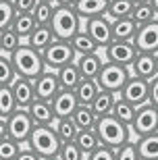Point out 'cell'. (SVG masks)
<instances>
[{
    "label": "cell",
    "mask_w": 158,
    "mask_h": 160,
    "mask_svg": "<svg viewBox=\"0 0 158 160\" xmlns=\"http://www.w3.org/2000/svg\"><path fill=\"white\" fill-rule=\"evenodd\" d=\"M94 131L98 135L100 146H108V148L117 150L121 146H125L127 142H131V129L127 125H123L119 119H115L112 114H106V117H98L94 125Z\"/></svg>",
    "instance_id": "1"
},
{
    "label": "cell",
    "mask_w": 158,
    "mask_h": 160,
    "mask_svg": "<svg viewBox=\"0 0 158 160\" xmlns=\"http://www.w3.org/2000/svg\"><path fill=\"white\" fill-rule=\"evenodd\" d=\"M8 58H11V65H13V69H15V75H17V77L35 79L38 75H42V73L46 71L42 52L29 48L25 42L8 56Z\"/></svg>",
    "instance_id": "2"
},
{
    "label": "cell",
    "mask_w": 158,
    "mask_h": 160,
    "mask_svg": "<svg viewBox=\"0 0 158 160\" xmlns=\"http://www.w3.org/2000/svg\"><path fill=\"white\" fill-rule=\"evenodd\" d=\"M27 148L35 152L42 160L54 158L60 150V139L52 125H38V127H33L29 139H27Z\"/></svg>",
    "instance_id": "3"
},
{
    "label": "cell",
    "mask_w": 158,
    "mask_h": 160,
    "mask_svg": "<svg viewBox=\"0 0 158 160\" xmlns=\"http://www.w3.org/2000/svg\"><path fill=\"white\" fill-rule=\"evenodd\" d=\"M50 29L54 33V40L69 42L77 31H81V19L71 6H54V15L50 19Z\"/></svg>",
    "instance_id": "4"
},
{
    "label": "cell",
    "mask_w": 158,
    "mask_h": 160,
    "mask_svg": "<svg viewBox=\"0 0 158 160\" xmlns=\"http://www.w3.org/2000/svg\"><path fill=\"white\" fill-rule=\"evenodd\" d=\"M129 69L123 65H115V62H108L104 60V65L100 69L98 77H96V83H98L100 89H104V92H110V94H121V89H123L125 81L129 79Z\"/></svg>",
    "instance_id": "5"
},
{
    "label": "cell",
    "mask_w": 158,
    "mask_h": 160,
    "mask_svg": "<svg viewBox=\"0 0 158 160\" xmlns=\"http://www.w3.org/2000/svg\"><path fill=\"white\" fill-rule=\"evenodd\" d=\"M42 58H44V65H46L48 71H59L60 67L69 65V62H75L77 54H75V50L71 48L69 42L54 40L52 44L42 52Z\"/></svg>",
    "instance_id": "6"
},
{
    "label": "cell",
    "mask_w": 158,
    "mask_h": 160,
    "mask_svg": "<svg viewBox=\"0 0 158 160\" xmlns=\"http://www.w3.org/2000/svg\"><path fill=\"white\" fill-rule=\"evenodd\" d=\"M33 127L35 125L27 114V108H17L13 114L6 117V135L11 139H15L17 143H21V146L27 143Z\"/></svg>",
    "instance_id": "7"
},
{
    "label": "cell",
    "mask_w": 158,
    "mask_h": 160,
    "mask_svg": "<svg viewBox=\"0 0 158 160\" xmlns=\"http://www.w3.org/2000/svg\"><path fill=\"white\" fill-rule=\"evenodd\" d=\"M129 129L135 137H144L158 131V108L152 104H144L135 110V117L129 125Z\"/></svg>",
    "instance_id": "8"
},
{
    "label": "cell",
    "mask_w": 158,
    "mask_h": 160,
    "mask_svg": "<svg viewBox=\"0 0 158 160\" xmlns=\"http://www.w3.org/2000/svg\"><path fill=\"white\" fill-rule=\"evenodd\" d=\"M83 31H88V36L96 42V46L100 50H104L108 44L112 42V27H110V19L106 15H98L92 17L88 21H83Z\"/></svg>",
    "instance_id": "9"
},
{
    "label": "cell",
    "mask_w": 158,
    "mask_h": 160,
    "mask_svg": "<svg viewBox=\"0 0 158 160\" xmlns=\"http://www.w3.org/2000/svg\"><path fill=\"white\" fill-rule=\"evenodd\" d=\"M133 46L137 48V52H150V54L158 52V19H154L150 23L137 25Z\"/></svg>",
    "instance_id": "10"
},
{
    "label": "cell",
    "mask_w": 158,
    "mask_h": 160,
    "mask_svg": "<svg viewBox=\"0 0 158 160\" xmlns=\"http://www.w3.org/2000/svg\"><path fill=\"white\" fill-rule=\"evenodd\" d=\"M119 98H123L125 102L133 104L135 108L148 104V81L129 75V79L125 81L123 89H121V94H119Z\"/></svg>",
    "instance_id": "11"
},
{
    "label": "cell",
    "mask_w": 158,
    "mask_h": 160,
    "mask_svg": "<svg viewBox=\"0 0 158 160\" xmlns=\"http://www.w3.org/2000/svg\"><path fill=\"white\" fill-rule=\"evenodd\" d=\"M104 56L108 62L115 65H123L129 69V65L133 62V58L137 56V48L133 46V42H110L104 48Z\"/></svg>",
    "instance_id": "12"
},
{
    "label": "cell",
    "mask_w": 158,
    "mask_h": 160,
    "mask_svg": "<svg viewBox=\"0 0 158 160\" xmlns=\"http://www.w3.org/2000/svg\"><path fill=\"white\" fill-rule=\"evenodd\" d=\"M31 81H33V92H35L38 100L50 102L60 92V83H59V77H56V71H48L46 69L42 75H38Z\"/></svg>",
    "instance_id": "13"
},
{
    "label": "cell",
    "mask_w": 158,
    "mask_h": 160,
    "mask_svg": "<svg viewBox=\"0 0 158 160\" xmlns=\"http://www.w3.org/2000/svg\"><path fill=\"white\" fill-rule=\"evenodd\" d=\"M50 106H52L54 119H67V117H73V112H75L77 106H79V102H77L75 92L60 89L59 94L50 100Z\"/></svg>",
    "instance_id": "14"
},
{
    "label": "cell",
    "mask_w": 158,
    "mask_h": 160,
    "mask_svg": "<svg viewBox=\"0 0 158 160\" xmlns=\"http://www.w3.org/2000/svg\"><path fill=\"white\" fill-rule=\"evenodd\" d=\"M129 73L133 77H140L144 81H150L152 77H156V54L150 52H137V56L133 58V62L129 65Z\"/></svg>",
    "instance_id": "15"
},
{
    "label": "cell",
    "mask_w": 158,
    "mask_h": 160,
    "mask_svg": "<svg viewBox=\"0 0 158 160\" xmlns=\"http://www.w3.org/2000/svg\"><path fill=\"white\" fill-rule=\"evenodd\" d=\"M13 89V98L17 102V108H27L31 102L35 100V92H33V81L25 77H15V81L11 83Z\"/></svg>",
    "instance_id": "16"
},
{
    "label": "cell",
    "mask_w": 158,
    "mask_h": 160,
    "mask_svg": "<svg viewBox=\"0 0 158 160\" xmlns=\"http://www.w3.org/2000/svg\"><path fill=\"white\" fill-rule=\"evenodd\" d=\"M75 65H77V69H79L81 79H96L100 69H102V65H104V60H102V56H100L98 52H92V54L77 56Z\"/></svg>",
    "instance_id": "17"
},
{
    "label": "cell",
    "mask_w": 158,
    "mask_h": 160,
    "mask_svg": "<svg viewBox=\"0 0 158 160\" xmlns=\"http://www.w3.org/2000/svg\"><path fill=\"white\" fill-rule=\"evenodd\" d=\"M27 114H29V119L33 121L35 127H38V125H52L54 123L52 106H50V102H46V100H38V98H35L29 106H27Z\"/></svg>",
    "instance_id": "18"
},
{
    "label": "cell",
    "mask_w": 158,
    "mask_h": 160,
    "mask_svg": "<svg viewBox=\"0 0 158 160\" xmlns=\"http://www.w3.org/2000/svg\"><path fill=\"white\" fill-rule=\"evenodd\" d=\"M106 6H108V0H77L73 4V11L79 15L81 21H88L98 15H106Z\"/></svg>",
    "instance_id": "19"
},
{
    "label": "cell",
    "mask_w": 158,
    "mask_h": 160,
    "mask_svg": "<svg viewBox=\"0 0 158 160\" xmlns=\"http://www.w3.org/2000/svg\"><path fill=\"white\" fill-rule=\"evenodd\" d=\"M110 27H112V42H133L135 31H137V25L131 17L115 19V21H110Z\"/></svg>",
    "instance_id": "20"
},
{
    "label": "cell",
    "mask_w": 158,
    "mask_h": 160,
    "mask_svg": "<svg viewBox=\"0 0 158 160\" xmlns=\"http://www.w3.org/2000/svg\"><path fill=\"white\" fill-rule=\"evenodd\" d=\"M52 42H54V33L50 29V25H35V29L25 40V44L29 48H33V50H38V52H44Z\"/></svg>",
    "instance_id": "21"
},
{
    "label": "cell",
    "mask_w": 158,
    "mask_h": 160,
    "mask_svg": "<svg viewBox=\"0 0 158 160\" xmlns=\"http://www.w3.org/2000/svg\"><path fill=\"white\" fill-rule=\"evenodd\" d=\"M135 148H137L140 160H158V131L150 133V135L137 137Z\"/></svg>",
    "instance_id": "22"
},
{
    "label": "cell",
    "mask_w": 158,
    "mask_h": 160,
    "mask_svg": "<svg viewBox=\"0 0 158 160\" xmlns=\"http://www.w3.org/2000/svg\"><path fill=\"white\" fill-rule=\"evenodd\" d=\"M11 29L21 38V42H25L31 36V31L35 29V19L31 17V12H15Z\"/></svg>",
    "instance_id": "23"
},
{
    "label": "cell",
    "mask_w": 158,
    "mask_h": 160,
    "mask_svg": "<svg viewBox=\"0 0 158 160\" xmlns=\"http://www.w3.org/2000/svg\"><path fill=\"white\" fill-rule=\"evenodd\" d=\"M77 96V102L79 104H83V106H89L92 102H94V98L98 96L100 88L98 83H96V79H81V81L77 83V88L73 89Z\"/></svg>",
    "instance_id": "24"
},
{
    "label": "cell",
    "mask_w": 158,
    "mask_h": 160,
    "mask_svg": "<svg viewBox=\"0 0 158 160\" xmlns=\"http://www.w3.org/2000/svg\"><path fill=\"white\" fill-rule=\"evenodd\" d=\"M56 77H59L60 89H71V92L77 88V83L81 81V75H79V69H77L75 62H69V65L60 67L56 71Z\"/></svg>",
    "instance_id": "25"
},
{
    "label": "cell",
    "mask_w": 158,
    "mask_h": 160,
    "mask_svg": "<svg viewBox=\"0 0 158 160\" xmlns=\"http://www.w3.org/2000/svg\"><path fill=\"white\" fill-rule=\"evenodd\" d=\"M54 131H56V135H59L60 143H67V142H75L77 133H79V127L75 125V121L67 117V119H54L52 123Z\"/></svg>",
    "instance_id": "26"
},
{
    "label": "cell",
    "mask_w": 158,
    "mask_h": 160,
    "mask_svg": "<svg viewBox=\"0 0 158 160\" xmlns=\"http://www.w3.org/2000/svg\"><path fill=\"white\" fill-rule=\"evenodd\" d=\"M115 102H117V94H110V92H104V89H100L98 96L94 98V102L89 104V108L94 110L96 117H106V114L112 112V106H115Z\"/></svg>",
    "instance_id": "27"
},
{
    "label": "cell",
    "mask_w": 158,
    "mask_h": 160,
    "mask_svg": "<svg viewBox=\"0 0 158 160\" xmlns=\"http://www.w3.org/2000/svg\"><path fill=\"white\" fill-rule=\"evenodd\" d=\"M69 44H71V48L75 50L77 56H81V54H92V52H98L100 50V48L96 46V42L88 36V31H83V29L77 31L75 36L69 40Z\"/></svg>",
    "instance_id": "28"
},
{
    "label": "cell",
    "mask_w": 158,
    "mask_h": 160,
    "mask_svg": "<svg viewBox=\"0 0 158 160\" xmlns=\"http://www.w3.org/2000/svg\"><path fill=\"white\" fill-rule=\"evenodd\" d=\"M131 11H133V2L131 0H108L106 17L110 19V21L125 19V17H131Z\"/></svg>",
    "instance_id": "29"
},
{
    "label": "cell",
    "mask_w": 158,
    "mask_h": 160,
    "mask_svg": "<svg viewBox=\"0 0 158 160\" xmlns=\"http://www.w3.org/2000/svg\"><path fill=\"white\" fill-rule=\"evenodd\" d=\"M71 119L75 121V125L79 127V131H85V129H94V125H96V121H98V117L94 114V110H92L89 106L79 104Z\"/></svg>",
    "instance_id": "30"
},
{
    "label": "cell",
    "mask_w": 158,
    "mask_h": 160,
    "mask_svg": "<svg viewBox=\"0 0 158 160\" xmlns=\"http://www.w3.org/2000/svg\"><path fill=\"white\" fill-rule=\"evenodd\" d=\"M75 143L79 146V150L83 152V156L88 158L92 152H94L96 148L100 146V142H98V135H96V131L94 129H85V131H79L77 133V137H75Z\"/></svg>",
    "instance_id": "31"
},
{
    "label": "cell",
    "mask_w": 158,
    "mask_h": 160,
    "mask_svg": "<svg viewBox=\"0 0 158 160\" xmlns=\"http://www.w3.org/2000/svg\"><path fill=\"white\" fill-rule=\"evenodd\" d=\"M135 110L137 108L133 106V104H129V102H125L123 98H119L117 96V102H115V106H112V117L115 119H119L123 125H131V121H133V117H135Z\"/></svg>",
    "instance_id": "32"
},
{
    "label": "cell",
    "mask_w": 158,
    "mask_h": 160,
    "mask_svg": "<svg viewBox=\"0 0 158 160\" xmlns=\"http://www.w3.org/2000/svg\"><path fill=\"white\" fill-rule=\"evenodd\" d=\"M54 2H48V0H38L31 11V17L35 19V25H50V19L54 15Z\"/></svg>",
    "instance_id": "33"
},
{
    "label": "cell",
    "mask_w": 158,
    "mask_h": 160,
    "mask_svg": "<svg viewBox=\"0 0 158 160\" xmlns=\"http://www.w3.org/2000/svg\"><path fill=\"white\" fill-rule=\"evenodd\" d=\"M23 42L21 38L11 29V27H6V29L0 31V54H4V56H11L19 46H21Z\"/></svg>",
    "instance_id": "34"
},
{
    "label": "cell",
    "mask_w": 158,
    "mask_h": 160,
    "mask_svg": "<svg viewBox=\"0 0 158 160\" xmlns=\"http://www.w3.org/2000/svg\"><path fill=\"white\" fill-rule=\"evenodd\" d=\"M131 19L135 21V25H144V23H150V21L158 19V15L150 2H144V4H133Z\"/></svg>",
    "instance_id": "35"
},
{
    "label": "cell",
    "mask_w": 158,
    "mask_h": 160,
    "mask_svg": "<svg viewBox=\"0 0 158 160\" xmlns=\"http://www.w3.org/2000/svg\"><path fill=\"white\" fill-rule=\"evenodd\" d=\"M17 110V102L13 98L11 85H0V117L6 119L8 114H13Z\"/></svg>",
    "instance_id": "36"
},
{
    "label": "cell",
    "mask_w": 158,
    "mask_h": 160,
    "mask_svg": "<svg viewBox=\"0 0 158 160\" xmlns=\"http://www.w3.org/2000/svg\"><path fill=\"white\" fill-rule=\"evenodd\" d=\"M56 158L59 160H85V156H83V152L79 150V146L75 142H67V143H60Z\"/></svg>",
    "instance_id": "37"
},
{
    "label": "cell",
    "mask_w": 158,
    "mask_h": 160,
    "mask_svg": "<svg viewBox=\"0 0 158 160\" xmlns=\"http://www.w3.org/2000/svg\"><path fill=\"white\" fill-rule=\"evenodd\" d=\"M19 150H21V143H17L8 135L0 139V160H15Z\"/></svg>",
    "instance_id": "38"
},
{
    "label": "cell",
    "mask_w": 158,
    "mask_h": 160,
    "mask_svg": "<svg viewBox=\"0 0 158 160\" xmlns=\"http://www.w3.org/2000/svg\"><path fill=\"white\" fill-rule=\"evenodd\" d=\"M15 69L11 65V58L4 56V54H0V85H11L15 81Z\"/></svg>",
    "instance_id": "39"
},
{
    "label": "cell",
    "mask_w": 158,
    "mask_h": 160,
    "mask_svg": "<svg viewBox=\"0 0 158 160\" xmlns=\"http://www.w3.org/2000/svg\"><path fill=\"white\" fill-rule=\"evenodd\" d=\"M115 160H140L135 142H127L125 146H121V148L115 150Z\"/></svg>",
    "instance_id": "40"
},
{
    "label": "cell",
    "mask_w": 158,
    "mask_h": 160,
    "mask_svg": "<svg viewBox=\"0 0 158 160\" xmlns=\"http://www.w3.org/2000/svg\"><path fill=\"white\" fill-rule=\"evenodd\" d=\"M13 17H15V8H13V4L6 2V0H0V31L6 29V27H11Z\"/></svg>",
    "instance_id": "41"
},
{
    "label": "cell",
    "mask_w": 158,
    "mask_h": 160,
    "mask_svg": "<svg viewBox=\"0 0 158 160\" xmlns=\"http://www.w3.org/2000/svg\"><path fill=\"white\" fill-rule=\"evenodd\" d=\"M85 160H115V150L108 146H98Z\"/></svg>",
    "instance_id": "42"
},
{
    "label": "cell",
    "mask_w": 158,
    "mask_h": 160,
    "mask_svg": "<svg viewBox=\"0 0 158 160\" xmlns=\"http://www.w3.org/2000/svg\"><path fill=\"white\" fill-rule=\"evenodd\" d=\"M148 104L158 108V75L148 81Z\"/></svg>",
    "instance_id": "43"
},
{
    "label": "cell",
    "mask_w": 158,
    "mask_h": 160,
    "mask_svg": "<svg viewBox=\"0 0 158 160\" xmlns=\"http://www.w3.org/2000/svg\"><path fill=\"white\" fill-rule=\"evenodd\" d=\"M38 0H13L11 4L15 8V12H31Z\"/></svg>",
    "instance_id": "44"
},
{
    "label": "cell",
    "mask_w": 158,
    "mask_h": 160,
    "mask_svg": "<svg viewBox=\"0 0 158 160\" xmlns=\"http://www.w3.org/2000/svg\"><path fill=\"white\" fill-rule=\"evenodd\" d=\"M15 160H42V158H40L38 154H35V152H31V150L27 148V146H25V148L21 146V150H19V154L15 156Z\"/></svg>",
    "instance_id": "45"
},
{
    "label": "cell",
    "mask_w": 158,
    "mask_h": 160,
    "mask_svg": "<svg viewBox=\"0 0 158 160\" xmlns=\"http://www.w3.org/2000/svg\"><path fill=\"white\" fill-rule=\"evenodd\" d=\"M75 2H77V0H54V4H59V6H71V8H73Z\"/></svg>",
    "instance_id": "46"
},
{
    "label": "cell",
    "mask_w": 158,
    "mask_h": 160,
    "mask_svg": "<svg viewBox=\"0 0 158 160\" xmlns=\"http://www.w3.org/2000/svg\"><path fill=\"white\" fill-rule=\"evenodd\" d=\"M2 137H6V119L0 117V139H2Z\"/></svg>",
    "instance_id": "47"
},
{
    "label": "cell",
    "mask_w": 158,
    "mask_h": 160,
    "mask_svg": "<svg viewBox=\"0 0 158 160\" xmlns=\"http://www.w3.org/2000/svg\"><path fill=\"white\" fill-rule=\"evenodd\" d=\"M150 4L154 6V11H156V15H158V0H150Z\"/></svg>",
    "instance_id": "48"
},
{
    "label": "cell",
    "mask_w": 158,
    "mask_h": 160,
    "mask_svg": "<svg viewBox=\"0 0 158 160\" xmlns=\"http://www.w3.org/2000/svg\"><path fill=\"white\" fill-rule=\"evenodd\" d=\"M133 4H144V2H150V0H131Z\"/></svg>",
    "instance_id": "49"
},
{
    "label": "cell",
    "mask_w": 158,
    "mask_h": 160,
    "mask_svg": "<svg viewBox=\"0 0 158 160\" xmlns=\"http://www.w3.org/2000/svg\"><path fill=\"white\" fill-rule=\"evenodd\" d=\"M156 71H158V52H156Z\"/></svg>",
    "instance_id": "50"
},
{
    "label": "cell",
    "mask_w": 158,
    "mask_h": 160,
    "mask_svg": "<svg viewBox=\"0 0 158 160\" xmlns=\"http://www.w3.org/2000/svg\"><path fill=\"white\" fill-rule=\"evenodd\" d=\"M44 160H59V158H56V156H54V158H44Z\"/></svg>",
    "instance_id": "51"
},
{
    "label": "cell",
    "mask_w": 158,
    "mask_h": 160,
    "mask_svg": "<svg viewBox=\"0 0 158 160\" xmlns=\"http://www.w3.org/2000/svg\"><path fill=\"white\" fill-rule=\"evenodd\" d=\"M6 2H13V0H6Z\"/></svg>",
    "instance_id": "52"
},
{
    "label": "cell",
    "mask_w": 158,
    "mask_h": 160,
    "mask_svg": "<svg viewBox=\"0 0 158 160\" xmlns=\"http://www.w3.org/2000/svg\"><path fill=\"white\" fill-rule=\"evenodd\" d=\"M48 2H54V0H48Z\"/></svg>",
    "instance_id": "53"
}]
</instances>
